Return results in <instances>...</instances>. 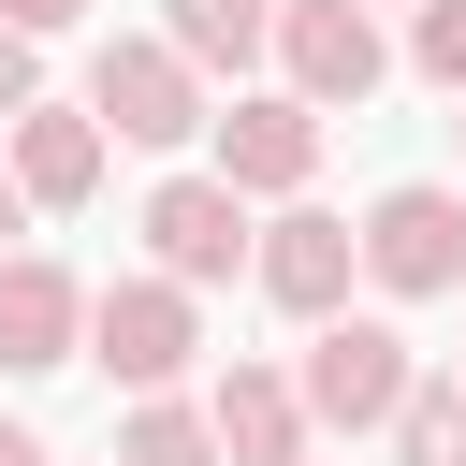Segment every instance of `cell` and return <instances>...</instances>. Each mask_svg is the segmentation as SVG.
I'll return each mask as SVG.
<instances>
[{
  "label": "cell",
  "instance_id": "obj_16",
  "mask_svg": "<svg viewBox=\"0 0 466 466\" xmlns=\"http://www.w3.org/2000/svg\"><path fill=\"white\" fill-rule=\"evenodd\" d=\"M15 102H44V87H29V29H0V116H15Z\"/></svg>",
  "mask_w": 466,
  "mask_h": 466
},
{
  "label": "cell",
  "instance_id": "obj_7",
  "mask_svg": "<svg viewBox=\"0 0 466 466\" xmlns=\"http://www.w3.org/2000/svg\"><path fill=\"white\" fill-rule=\"evenodd\" d=\"M248 277H262L291 320H335V306H350V277H364V233H350V218H320V204H291V218H262V233H248Z\"/></svg>",
  "mask_w": 466,
  "mask_h": 466
},
{
  "label": "cell",
  "instance_id": "obj_12",
  "mask_svg": "<svg viewBox=\"0 0 466 466\" xmlns=\"http://www.w3.org/2000/svg\"><path fill=\"white\" fill-rule=\"evenodd\" d=\"M160 44H175L189 73H248V58L277 44V0H160Z\"/></svg>",
  "mask_w": 466,
  "mask_h": 466
},
{
  "label": "cell",
  "instance_id": "obj_3",
  "mask_svg": "<svg viewBox=\"0 0 466 466\" xmlns=\"http://www.w3.org/2000/svg\"><path fill=\"white\" fill-rule=\"evenodd\" d=\"M87 116H102L116 146H189V131H204V73H189L175 44H102V58H87Z\"/></svg>",
  "mask_w": 466,
  "mask_h": 466
},
{
  "label": "cell",
  "instance_id": "obj_9",
  "mask_svg": "<svg viewBox=\"0 0 466 466\" xmlns=\"http://www.w3.org/2000/svg\"><path fill=\"white\" fill-rule=\"evenodd\" d=\"M73 350H87V291H73L58 262L0 248V379H44V364H73Z\"/></svg>",
  "mask_w": 466,
  "mask_h": 466
},
{
  "label": "cell",
  "instance_id": "obj_13",
  "mask_svg": "<svg viewBox=\"0 0 466 466\" xmlns=\"http://www.w3.org/2000/svg\"><path fill=\"white\" fill-rule=\"evenodd\" d=\"M116 466H218V422L175 408V393H146V408L116 422Z\"/></svg>",
  "mask_w": 466,
  "mask_h": 466
},
{
  "label": "cell",
  "instance_id": "obj_21",
  "mask_svg": "<svg viewBox=\"0 0 466 466\" xmlns=\"http://www.w3.org/2000/svg\"><path fill=\"white\" fill-rule=\"evenodd\" d=\"M451 379H466V364H451Z\"/></svg>",
  "mask_w": 466,
  "mask_h": 466
},
{
  "label": "cell",
  "instance_id": "obj_10",
  "mask_svg": "<svg viewBox=\"0 0 466 466\" xmlns=\"http://www.w3.org/2000/svg\"><path fill=\"white\" fill-rule=\"evenodd\" d=\"M0 160H15L29 204H87V189H102V116H87V102H15V116H0Z\"/></svg>",
  "mask_w": 466,
  "mask_h": 466
},
{
  "label": "cell",
  "instance_id": "obj_2",
  "mask_svg": "<svg viewBox=\"0 0 466 466\" xmlns=\"http://www.w3.org/2000/svg\"><path fill=\"white\" fill-rule=\"evenodd\" d=\"M408 379H422V364H408V335H393V320H350V306H335V320L306 335V379H291V393H306V422L364 437V422H393V408H408Z\"/></svg>",
  "mask_w": 466,
  "mask_h": 466
},
{
  "label": "cell",
  "instance_id": "obj_14",
  "mask_svg": "<svg viewBox=\"0 0 466 466\" xmlns=\"http://www.w3.org/2000/svg\"><path fill=\"white\" fill-rule=\"evenodd\" d=\"M393 451H408V466H466V379H408Z\"/></svg>",
  "mask_w": 466,
  "mask_h": 466
},
{
  "label": "cell",
  "instance_id": "obj_1",
  "mask_svg": "<svg viewBox=\"0 0 466 466\" xmlns=\"http://www.w3.org/2000/svg\"><path fill=\"white\" fill-rule=\"evenodd\" d=\"M189 350H204L189 277H116V291H87V364H102V379L175 393V379H189Z\"/></svg>",
  "mask_w": 466,
  "mask_h": 466
},
{
  "label": "cell",
  "instance_id": "obj_11",
  "mask_svg": "<svg viewBox=\"0 0 466 466\" xmlns=\"http://www.w3.org/2000/svg\"><path fill=\"white\" fill-rule=\"evenodd\" d=\"M204 422H218V466H306V393L277 364H233Z\"/></svg>",
  "mask_w": 466,
  "mask_h": 466
},
{
  "label": "cell",
  "instance_id": "obj_8",
  "mask_svg": "<svg viewBox=\"0 0 466 466\" xmlns=\"http://www.w3.org/2000/svg\"><path fill=\"white\" fill-rule=\"evenodd\" d=\"M204 131H218V175H233L248 204H291V189H306V160H320V102H291V87H277V102L204 116Z\"/></svg>",
  "mask_w": 466,
  "mask_h": 466
},
{
  "label": "cell",
  "instance_id": "obj_19",
  "mask_svg": "<svg viewBox=\"0 0 466 466\" xmlns=\"http://www.w3.org/2000/svg\"><path fill=\"white\" fill-rule=\"evenodd\" d=\"M15 218H29V189H15V160H0V233H15Z\"/></svg>",
  "mask_w": 466,
  "mask_h": 466
},
{
  "label": "cell",
  "instance_id": "obj_15",
  "mask_svg": "<svg viewBox=\"0 0 466 466\" xmlns=\"http://www.w3.org/2000/svg\"><path fill=\"white\" fill-rule=\"evenodd\" d=\"M408 58H422L437 87H466V0H422V29H408Z\"/></svg>",
  "mask_w": 466,
  "mask_h": 466
},
{
  "label": "cell",
  "instance_id": "obj_6",
  "mask_svg": "<svg viewBox=\"0 0 466 466\" xmlns=\"http://www.w3.org/2000/svg\"><path fill=\"white\" fill-rule=\"evenodd\" d=\"M146 248H160V277L218 291V277L248 262V189H233V175H160V189H146Z\"/></svg>",
  "mask_w": 466,
  "mask_h": 466
},
{
  "label": "cell",
  "instance_id": "obj_5",
  "mask_svg": "<svg viewBox=\"0 0 466 466\" xmlns=\"http://www.w3.org/2000/svg\"><path fill=\"white\" fill-rule=\"evenodd\" d=\"M277 58H291V102H320V116L393 73V44H379L364 0H277Z\"/></svg>",
  "mask_w": 466,
  "mask_h": 466
},
{
  "label": "cell",
  "instance_id": "obj_20",
  "mask_svg": "<svg viewBox=\"0 0 466 466\" xmlns=\"http://www.w3.org/2000/svg\"><path fill=\"white\" fill-rule=\"evenodd\" d=\"M451 102H466V87H451ZM451 131H466V116H451Z\"/></svg>",
  "mask_w": 466,
  "mask_h": 466
},
{
  "label": "cell",
  "instance_id": "obj_4",
  "mask_svg": "<svg viewBox=\"0 0 466 466\" xmlns=\"http://www.w3.org/2000/svg\"><path fill=\"white\" fill-rule=\"evenodd\" d=\"M364 277H379L393 306L451 291V277H466V204H451V189H379V204H364Z\"/></svg>",
  "mask_w": 466,
  "mask_h": 466
},
{
  "label": "cell",
  "instance_id": "obj_18",
  "mask_svg": "<svg viewBox=\"0 0 466 466\" xmlns=\"http://www.w3.org/2000/svg\"><path fill=\"white\" fill-rule=\"evenodd\" d=\"M0 466H58V451H44V437H29V422H0Z\"/></svg>",
  "mask_w": 466,
  "mask_h": 466
},
{
  "label": "cell",
  "instance_id": "obj_17",
  "mask_svg": "<svg viewBox=\"0 0 466 466\" xmlns=\"http://www.w3.org/2000/svg\"><path fill=\"white\" fill-rule=\"evenodd\" d=\"M73 15H87V0H0V29H29V44H44V29H73Z\"/></svg>",
  "mask_w": 466,
  "mask_h": 466
}]
</instances>
